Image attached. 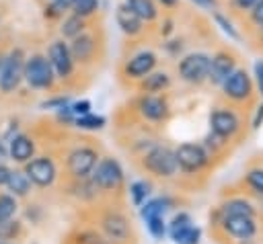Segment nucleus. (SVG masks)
I'll return each mask as SVG.
<instances>
[{"label":"nucleus","instance_id":"nucleus-42","mask_svg":"<svg viewBox=\"0 0 263 244\" xmlns=\"http://www.w3.org/2000/svg\"><path fill=\"white\" fill-rule=\"evenodd\" d=\"M193 6L201 8V10H208V12H214L218 8H222V0H189Z\"/></svg>","mask_w":263,"mask_h":244},{"label":"nucleus","instance_id":"nucleus-21","mask_svg":"<svg viewBox=\"0 0 263 244\" xmlns=\"http://www.w3.org/2000/svg\"><path fill=\"white\" fill-rule=\"evenodd\" d=\"M123 4L134 10L146 25H152L160 18V6L156 4V0H123Z\"/></svg>","mask_w":263,"mask_h":244},{"label":"nucleus","instance_id":"nucleus-35","mask_svg":"<svg viewBox=\"0 0 263 244\" xmlns=\"http://www.w3.org/2000/svg\"><path fill=\"white\" fill-rule=\"evenodd\" d=\"M144 221H146L148 232H150L154 238L162 240V238L166 236V221H164V215H152V217H146Z\"/></svg>","mask_w":263,"mask_h":244},{"label":"nucleus","instance_id":"nucleus-19","mask_svg":"<svg viewBox=\"0 0 263 244\" xmlns=\"http://www.w3.org/2000/svg\"><path fill=\"white\" fill-rule=\"evenodd\" d=\"M101 226H103V232L107 234V238L111 242H123L129 238V221L125 215L117 213V211H109L103 219H101Z\"/></svg>","mask_w":263,"mask_h":244},{"label":"nucleus","instance_id":"nucleus-23","mask_svg":"<svg viewBox=\"0 0 263 244\" xmlns=\"http://www.w3.org/2000/svg\"><path fill=\"white\" fill-rule=\"evenodd\" d=\"M88 27H90V21L88 18H82V16H78L74 12H68L62 18V23H60V35H62V39L70 41L76 35H80L82 31H86Z\"/></svg>","mask_w":263,"mask_h":244},{"label":"nucleus","instance_id":"nucleus-17","mask_svg":"<svg viewBox=\"0 0 263 244\" xmlns=\"http://www.w3.org/2000/svg\"><path fill=\"white\" fill-rule=\"evenodd\" d=\"M25 174L37 187H49L55 180L58 170H55V164L51 158L41 156V158H33V160L25 162Z\"/></svg>","mask_w":263,"mask_h":244},{"label":"nucleus","instance_id":"nucleus-49","mask_svg":"<svg viewBox=\"0 0 263 244\" xmlns=\"http://www.w3.org/2000/svg\"><path fill=\"white\" fill-rule=\"evenodd\" d=\"M236 244H257V242H255V238H249V240H238Z\"/></svg>","mask_w":263,"mask_h":244},{"label":"nucleus","instance_id":"nucleus-7","mask_svg":"<svg viewBox=\"0 0 263 244\" xmlns=\"http://www.w3.org/2000/svg\"><path fill=\"white\" fill-rule=\"evenodd\" d=\"M23 80L35 88V90H49L55 82L53 68L43 53H33L25 57V68H23Z\"/></svg>","mask_w":263,"mask_h":244},{"label":"nucleus","instance_id":"nucleus-16","mask_svg":"<svg viewBox=\"0 0 263 244\" xmlns=\"http://www.w3.org/2000/svg\"><path fill=\"white\" fill-rule=\"evenodd\" d=\"M138 113L150 123H162L168 119L171 107L162 94H142L138 98Z\"/></svg>","mask_w":263,"mask_h":244},{"label":"nucleus","instance_id":"nucleus-8","mask_svg":"<svg viewBox=\"0 0 263 244\" xmlns=\"http://www.w3.org/2000/svg\"><path fill=\"white\" fill-rule=\"evenodd\" d=\"M218 228H220L222 234H224L226 238H230L232 242L255 238L257 232H259L257 215H249V213L218 215Z\"/></svg>","mask_w":263,"mask_h":244},{"label":"nucleus","instance_id":"nucleus-4","mask_svg":"<svg viewBox=\"0 0 263 244\" xmlns=\"http://www.w3.org/2000/svg\"><path fill=\"white\" fill-rule=\"evenodd\" d=\"M240 66V55L230 45H220L210 53V72H208V84L220 86L236 68Z\"/></svg>","mask_w":263,"mask_h":244},{"label":"nucleus","instance_id":"nucleus-11","mask_svg":"<svg viewBox=\"0 0 263 244\" xmlns=\"http://www.w3.org/2000/svg\"><path fill=\"white\" fill-rule=\"evenodd\" d=\"M23 68H25V53L21 47L4 55L0 68V90L4 94H10L18 88V84L23 82Z\"/></svg>","mask_w":263,"mask_h":244},{"label":"nucleus","instance_id":"nucleus-27","mask_svg":"<svg viewBox=\"0 0 263 244\" xmlns=\"http://www.w3.org/2000/svg\"><path fill=\"white\" fill-rule=\"evenodd\" d=\"M6 187L10 189V193L14 197H25L29 193V189H31V180H29V176L25 172L10 170L8 172V178H6Z\"/></svg>","mask_w":263,"mask_h":244},{"label":"nucleus","instance_id":"nucleus-47","mask_svg":"<svg viewBox=\"0 0 263 244\" xmlns=\"http://www.w3.org/2000/svg\"><path fill=\"white\" fill-rule=\"evenodd\" d=\"M8 172H10V170H8L6 166H2V164H0V185H6V178H8Z\"/></svg>","mask_w":263,"mask_h":244},{"label":"nucleus","instance_id":"nucleus-37","mask_svg":"<svg viewBox=\"0 0 263 244\" xmlns=\"http://www.w3.org/2000/svg\"><path fill=\"white\" fill-rule=\"evenodd\" d=\"M162 45H164V51L168 55H173V57H181L183 51H185V39L183 37H177V33L171 35V37H166Z\"/></svg>","mask_w":263,"mask_h":244},{"label":"nucleus","instance_id":"nucleus-34","mask_svg":"<svg viewBox=\"0 0 263 244\" xmlns=\"http://www.w3.org/2000/svg\"><path fill=\"white\" fill-rule=\"evenodd\" d=\"M201 146L208 150V154L214 158V156H218L226 146H228V141H224L222 137H218V135H214L212 131H208V135L201 139Z\"/></svg>","mask_w":263,"mask_h":244},{"label":"nucleus","instance_id":"nucleus-48","mask_svg":"<svg viewBox=\"0 0 263 244\" xmlns=\"http://www.w3.org/2000/svg\"><path fill=\"white\" fill-rule=\"evenodd\" d=\"M6 154H8V150H6V148H4V144L0 141V160H4V158H6Z\"/></svg>","mask_w":263,"mask_h":244},{"label":"nucleus","instance_id":"nucleus-10","mask_svg":"<svg viewBox=\"0 0 263 244\" xmlns=\"http://www.w3.org/2000/svg\"><path fill=\"white\" fill-rule=\"evenodd\" d=\"M70 53L74 57L76 64L80 66H88L92 62H97L99 57V49H101V31L99 29H86L80 35H76L74 39H70L68 43Z\"/></svg>","mask_w":263,"mask_h":244},{"label":"nucleus","instance_id":"nucleus-20","mask_svg":"<svg viewBox=\"0 0 263 244\" xmlns=\"http://www.w3.org/2000/svg\"><path fill=\"white\" fill-rule=\"evenodd\" d=\"M173 84V76L166 70H152L142 80H138V88L142 94H162Z\"/></svg>","mask_w":263,"mask_h":244},{"label":"nucleus","instance_id":"nucleus-28","mask_svg":"<svg viewBox=\"0 0 263 244\" xmlns=\"http://www.w3.org/2000/svg\"><path fill=\"white\" fill-rule=\"evenodd\" d=\"M168 209H171V199H166V197H154V199L144 201V203L140 205L142 219L152 217V215H164Z\"/></svg>","mask_w":263,"mask_h":244},{"label":"nucleus","instance_id":"nucleus-46","mask_svg":"<svg viewBox=\"0 0 263 244\" xmlns=\"http://www.w3.org/2000/svg\"><path fill=\"white\" fill-rule=\"evenodd\" d=\"M68 105V98L66 96H58V98H51L47 103H43V107H55V109H62Z\"/></svg>","mask_w":263,"mask_h":244},{"label":"nucleus","instance_id":"nucleus-51","mask_svg":"<svg viewBox=\"0 0 263 244\" xmlns=\"http://www.w3.org/2000/svg\"><path fill=\"white\" fill-rule=\"evenodd\" d=\"M72 2H76V0H72Z\"/></svg>","mask_w":263,"mask_h":244},{"label":"nucleus","instance_id":"nucleus-22","mask_svg":"<svg viewBox=\"0 0 263 244\" xmlns=\"http://www.w3.org/2000/svg\"><path fill=\"white\" fill-rule=\"evenodd\" d=\"M238 29L242 33V37L247 39L249 35H253L255 31H259L263 27V0H259L247 14H242L238 21Z\"/></svg>","mask_w":263,"mask_h":244},{"label":"nucleus","instance_id":"nucleus-40","mask_svg":"<svg viewBox=\"0 0 263 244\" xmlns=\"http://www.w3.org/2000/svg\"><path fill=\"white\" fill-rule=\"evenodd\" d=\"M251 76H253V82H255V90H257V96H259V98H263V57L255 59Z\"/></svg>","mask_w":263,"mask_h":244},{"label":"nucleus","instance_id":"nucleus-39","mask_svg":"<svg viewBox=\"0 0 263 244\" xmlns=\"http://www.w3.org/2000/svg\"><path fill=\"white\" fill-rule=\"evenodd\" d=\"M158 21H160L158 35H160L162 39H166V37H171V35H175V33H177V21H175V16H173L171 12L162 14V18H158Z\"/></svg>","mask_w":263,"mask_h":244},{"label":"nucleus","instance_id":"nucleus-29","mask_svg":"<svg viewBox=\"0 0 263 244\" xmlns=\"http://www.w3.org/2000/svg\"><path fill=\"white\" fill-rule=\"evenodd\" d=\"M72 8V0H47L43 6V16L47 21H62Z\"/></svg>","mask_w":263,"mask_h":244},{"label":"nucleus","instance_id":"nucleus-24","mask_svg":"<svg viewBox=\"0 0 263 244\" xmlns=\"http://www.w3.org/2000/svg\"><path fill=\"white\" fill-rule=\"evenodd\" d=\"M33 152H35V144H33L31 137L18 133V135H14V137L10 139L8 154H10L12 160H16V162H27V160L33 158Z\"/></svg>","mask_w":263,"mask_h":244},{"label":"nucleus","instance_id":"nucleus-15","mask_svg":"<svg viewBox=\"0 0 263 244\" xmlns=\"http://www.w3.org/2000/svg\"><path fill=\"white\" fill-rule=\"evenodd\" d=\"M166 234L175 244H197L201 238V230L193 226V219L189 213L181 211L173 217V221L166 226Z\"/></svg>","mask_w":263,"mask_h":244},{"label":"nucleus","instance_id":"nucleus-12","mask_svg":"<svg viewBox=\"0 0 263 244\" xmlns=\"http://www.w3.org/2000/svg\"><path fill=\"white\" fill-rule=\"evenodd\" d=\"M47 59L53 68V74L55 78L60 80H70L74 76V70H76V62L70 53V47H68V41L66 39H53L47 47Z\"/></svg>","mask_w":263,"mask_h":244},{"label":"nucleus","instance_id":"nucleus-14","mask_svg":"<svg viewBox=\"0 0 263 244\" xmlns=\"http://www.w3.org/2000/svg\"><path fill=\"white\" fill-rule=\"evenodd\" d=\"M97 162H99V152L90 146H80L68 154L66 166L74 178H86V176H90Z\"/></svg>","mask_w":263,"mask_h":244},{"label":"nucleus","instance_id":"nucleus-43","mask_svg":"<svg viewBox=\"0 0 263 244\" xmlns=\"http://www.w3.org/2000/svg\"><path fill=\"white\" fill-rule=\"evenodd\" d=\"M247 39H249V43H251L259 53H263V27H261L259 31H255L253 35H249Z\"/></svg>","mask_w":263,"mask_h":244},{"label":"nucleus","instance_id":"nucleus-33","mask_svg":"<svg viewBox=\"0 0 263 244\" xmlns=\"http://www.w3.org/2000/svg\"><path fill=\"white\" fill-rule=\"evenodd\" d=\"M74 123L80 127V129H101L105 125V117L103 115H95L92 111L86 113V115H80L74 119Z\"/></svg>","mask_w":263,"mask_h":244},{"label":"nucleus","instance_id":"nucleus-13","mask_svg":"<svg viewBox=\"0 0 263 244\" xmlns=\"http://www.w3.org/2000/svg\"><path fill=\"white\" fill-rule=\"evenodd\" d=\"M158 66V53L154 49H140L136 53H132L123 66H121V74L127 78V80H142L146 74H150L152 70H156Z\"/></svg>","mask_w":263,"mask_h":244},{"label":"nucleus","instance_id":"nucleus-52","mask_svg":"<svg viewBox=\"0 0 263 244\" xmlns=\"http://www.w3.org/2000/svg\"><path fill=\"white\" fill-rule=\"evenodd\" d=\"M0 240H2V236H0Z\"/></svg>","mask_w":263,"mask_h":244},{"label":"nucleus","instance_id":"nucleus-26","mask_svg":"<svg viewBox=\"0 0 263 244\" xmlns=\"http://www.w3.org/2000/svg\"><path fill=\"white\" fill-rule=\"evenodd\" d=\"M212 21H214L216 27H220L222 33L228 35V39H232V41H240V39H242V33H240L238 25H234V18H232L224 8L214 10V12H212Z\"/></svg>","mask_w":263,"mask_h":244},{"label":"nucleus","instance_id":"nucleus-30","mask_svg":"<svg viewBox=\"0 0 263 244\" xmlns=\"http://www.w3.org/2000/svg\"><path fill=\"white\" fill-rule=\"evenodd\" d=\"M245 187L253 195L263 199V166H253L245 172Z\"/></svg>","mask_w":263,"mask_h":244},{"label":"nucleus","instance_id":"nucleus-6","mask_svg":"<svg viewBox=\"0 0 263 244\" xmlns=\"http://www.w3.org/2000/svg\"><path fill=\"white\" fill-rule=\"evenodd\" d=\"M175 160L177 170H181L183 174H199L210 166L212 156L201 146V141H183L175 148Z\"/></svg>","mask_w":263,"mask_h":244},{"label":"nucleus","instance_id":"nucleus-41","mask_svg":"<svg viewBox=\"0 0 263 244\" xmlns=\"http://www.w3.org/2000/svg\"><path fill=\"white\" fill-rule=\"evenodd\" d=\"M90 109H92V105H90V100H76V103H72L70 105V111H72V115L74 117H80V115H86V113H90Z\"/></svg>","mask_w":263,"mask_h":244},{"label":"nucleus","instance_id":"nucleus-38","mask_svg":"<svg viewBox=\"0 0 263 244\" xmlns=\"http://www.w3.org/2000/svg\"><path fill=\"white\" fill-rule=\"evenodd\" d=\"M16 211V199L12 195H0V221H8Z\"/></svg>","mask_w":263,"mask_h":244},{"label":"nucleus","instance_id":"nucleus-3","mask_svg":"<svg viewBox=\"0 0 263 244\" xmlns=\"http://www.w3.org/2000/svg\"><path fill=\"white\" fill-rule=\"evenodd\" d=\"M208 72H210V51L193 49L183 53L177 62V76L181 82L189 86L208 84Z\"/></svg>","mask_w":263,"mask_h":244},{"label":"nucleus","instance_id":"nucleus-45","mask_svg":"<svg viewBox=\"0 0 263 244\" xmlns=\"http://www.w3.org/2000/svg\"><path fill=\"white\" fill-rule=\"evenodd\" d=\"M156 4L166 12H175L181 6V0H156Z\"/></svg>","mask_w":263,"mask_h":244},{"label":"nucleus","instance_id":"nucleus-25","mask_svg":"<svg viewBox=\"0 0 263 244\" xmlns=\"http://www.w3.org/2000/svg\"><path fill=\"white\" fill-rule=\"evenodd\" d=\"M230 213H249V215H257V207L253 201H249L247 197H228L226 201H222V205L218 207V215H230Z\"/></svg>","mask_w":263,"mask_h":244},{"label":"nucleus","instance_id":"nucleus-5","mask_svg":"<svg viewBox=\"0 0 263 244\" xmlns=\"http://www.w3.org/2000/svg\"><path fill=\"white\" fill-rule=\"evenodd\" d=\"M142 166L158 178H173L177 174V160H175V150L162 144H152L144 156H142Z\"/></svg>","mask_w":263,"mask_h":244},{"label":"nucleus","instance_id":"nucleus-36","mask_svg":"<svg viewBox=\"0 0 263 244\" xmlns=\"http://www.w3.org/2000/svg\"><path fill=\"white\" fill-rule=\"evenodd\" d=\"M148 193H150V187L144 180H136V182L129 185V195H132V201H134L136 207H140L148 199Z\"/></svg>","mask_w":263,"mask_h":244},{"label":"nucleus","instance_id":"nucleus-1","mask_svg":"<svg viewBox=\"0 0 263 244\" xmlns=\"http://www.w3.org/2000/svg\"><path fill=\"white\" fill-rule=\"evenodd\" d=\"M218 88H220L224 103L234 105V107H247L257 98L253 76L245 66H238Z\"/></svg>","mask_w":263,"mask_h":244},{"label":"nucleus","instance_id":"nucleus-31","mask_svg":"<svg viewBox=\"0 0 263 244\" xmlns=\"http://www.w3.org/2000/svg\"><path fill=\"white\" fill-rule=\"evenodd\" d=\"M99 10H101V0H76V2H72V8H70V12L82 16V18H88V21L95 18L99 14Z\"/></svg>","mask_w":263,"mask_h":244},{"label":"nucleus","instance_id":"nucleus-44","mask_svg":"<svg viewBox=\"0 0 263 244\" xmlns=\"http://www.w3.org/2000/svg\"><path fill=\"white\" fill-rule=\"evenodd\" d=\"M263 125V100L255 107V115H253V121H251V127L253 129H259Z\"/></svg>","mask_w":263,"mask_h":244},{"label":"nucleus","instance_id":"nucleus-32","mask_svg":"<svg viewBox=\"0 0 263 244\" xmlns=\"http://www.w3.org/2000/svg\"><path fill=\"white\" fill-rule=\"evenodd\" d=\"M259 0H222V8L234 18L238 21L242 14H247Z\"/></svg>","mask_w":263,"mask_h":244},{"label":"nucleus","instance_id":"nucleus-2","mask_svg":"<svg viewBox=\"0 0 263 244\" xmlns=\"http://www.w3.org/2000/svg\"><path fill=\"white\" fill-rule=\"evenodd\" d=\"M210 131L224 141H232L242 133V115L234 105H218L210 111Z\"/></svg>","mask_w":263,"mask_h":244},{"label":"nucleus","instance_id":"nucleus-18","mask_svg":"<svg viewBox=\"0 0 263 244\" xmlns=\"http://www.w3.org/2000/svg\"><path fill=\"white\" fill-rule=\"evenodd\" d=\"M115 23H117V27L121 29V33H123L125 37H129V39L142 37V35L146 33V29H148V25H146L134 10H129L123 2H119L117 8H115Z\"/></svg>","mask_w":263,"mask_h":244},{"label":"nucleus","instance_id":"nucleus-50","mask_svg":"<svg viewBox=\"0 0 263 244\" xmlns=\"http://www.w3.org/2000/svg\"><path fill=\"white\" fill-rule=\"evenodd\" d=\"M0 244H6V242H0Z\"/></svg>","mask_w":263,"mask_h":244},{"label":"nucleus","instance_id":"nucleus-9","mask_svg":"<svg viewBox=\"0 0 263 244\" xmlns=\"http://www.w3.org/2000/svg\"><path fill=\"white\" fill-rule=\"evenodd\" d=\"M123 168L121 164L111 158V156H105V158H99L97 166L92 168L90 172V180L95 182V187L99 191H105V193H113V191H119L121 185H123Z\"/></svg>","mask_w":263,"mask_h":244}]
</instances>
